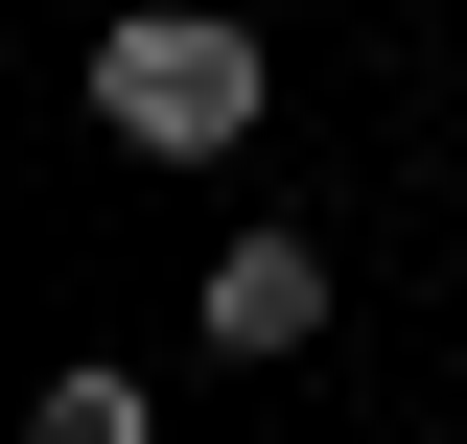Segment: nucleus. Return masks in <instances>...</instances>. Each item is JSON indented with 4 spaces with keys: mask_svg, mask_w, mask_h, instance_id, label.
Segmentation results:
<instances>
[{
    "mask_svg": "<svg viewBox=\"0 0 467 444\" xmlns=\"http://www.w3.org/2000/svg\"><path fill=\"white\" fill-rule=\"evenodd\" d=\"M94 117L140 141V164L257 141V24H234V0H140V24H94Z\"/></svg>",
    "mask_w": 467,
    "mask_h": 444,
    "instance_id": "1",
    "label": "nucleus"
},
{
    "mask_svg": "<svg viewBox=\"0 0 467 444\" xmlns=\"http://www.w3.org/2000/svg\"><path fill=\"white\" fill-rule=\"evenodd\" d=\"M304 328H327V258H304V234H234V258H211V351H257V375H281Z\"/></svg>",
    "mask_w": 467,
    "mask_h": 444,
    "instance_id": "2",
    "label": "nucleus"
},
{
    "mask_svg": "<svg viewBox=\"0 0 467 444\" xmlns=\"http://www.w3.org/2000/svg\"><path fill=\"white\" fill-rule=\"evenodd\" d=\"M24 444H140V375H47V397H24Z\"/></svg>",
    "mask_w": 467,
    "mask_h": 444,
    "instance_id": "3",
    "label": "nucleus"
}]
</instances>
